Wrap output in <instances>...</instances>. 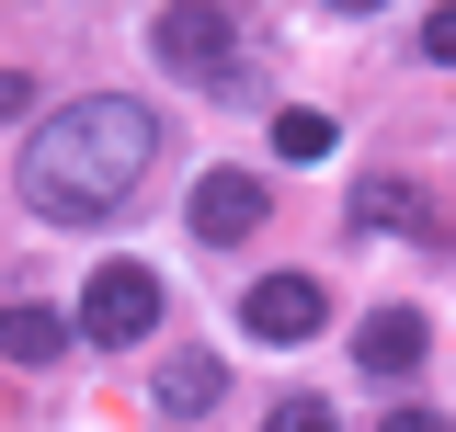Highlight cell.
<instances>
[{
	"instance_id": "obj_14",
	"label": "cell",
	"mask_w": 456,
	"mask_h": 432,
	"mask_svg": "<svg viewBox=\"0 0 456 432\" xmlns=\"http://www.w3.org/2000/svg\"><path fill=\"white\" fill-rule=\"evenodd\" d=\"M388 432H445V410H388Z\"/></svg>"
},
{
	"instance_id": "obj_9",
	"label": "cell",
	"mask_w": 456,
	"mask_h": 432,
	"mask_svg": "<svg viewBox=\"0 0 456 432\" xmlns=\"http://www.w3.org/2000/svg\"><path fill=\"white\" fill-rule=\"evenodd\" d=\"M149 398H160L171 421H206V410H217V398H228V364H217V353H171V364H160V387H149Z\"/></svg>"
},
{
	"instance_id": "obj_8",
	"label": "cell",
	"mask_w": 456,
	"mask_h": 432,
	"mask_svg": "<svg viewBox=\"0 0 456 432\" xmlns=\"http://www.w3.org/2000/svg\"><path fill=\"white\" fill-rule=\"evenodd\" d=\"M69 341H80L69 308H35V296H12V308H0V364H57Z\"/></svg>"
},
{
	"instance_id": "obj_10",
	"label": "cell",
	"mask_w": 456,
	"mask_h": 432,
	"mask_svg": "<svg viewBox=\"0 0 456 432\" xmlns=\"http://www.w3.org/2000/svg\"><path fill=\"white\" fill-rule=\"evenodd\" d=\"M331 148H342V125H331V114H308V103H285V114H274V160L308 171V160H331Z\"/></svg>"
},
{
	"instance_id": "obj_13",
	"label": "cell",
	"mask_w": 456,
	"mask_h": 432,
	"mask_svg": "<svg viewBox=\"0 0 456 432\" xmlns=\"http://www.w3.org/2000/svg\"><path fill=\"white\" fill-rule=\"evenodd\" d=\"M0 114H35V80L23 68H0Z\"/></svg>"
},
{
	"instance_id": "obj_3",
	"label": "cell",
	"mask_w": 456,
	"mask_h": 432,
	"mask_svg": "<svg viewBox=\"0 0 456 432\" xmlns=\"http://www.w3.org/2000/svg\"><path fill=\"white\" fill-rule=\"evenodd\" d=\"M149 46H160L171 80H240V23H228V12H206V0L149 12Z\"/></svg>"
},
{
	"instance_id": "obj_12",
	"label": "cell",
	"mask_w": 456,
	"mask_h": 432,
	"mask_svg": "<svg viewBox=\"0 0 456 432\" xmlns=\"http://www.w3.org/2000/svg\"><path fill=\"white\" fill-rule=\"evenodd\" d=\"M422 57H434V68H456V0H445V12H422Z\"/></svg>"
},
{
	"instance_id": "obj_1",
	"label": "cell",
	"mask_w": 456,
	"mask_h": 432,
	"mask_svg": "<svg viewBox=\"0 0 456 432\" xmlns=\"http://www.w3.org/2000/svg\"><path fill=\"white\" fill-rule=\"evenodd\" d=\"M149 160H160V114L137 92H80V103L35 114V137H23V205L46 228H103L149 182Z\"/></svg>"
},
{
	"instance_id": "obj_5",
	"label": "cell",
	"mask_w": 456,
	"mask_h": 432,
	"mask_svg": "<svg viewBox=\"0 0 456 432\" xmlns=\"http://www.w3.org/2000/svg\"><path fill=\"white\" fill-rule=\"evenodd\" d=\"M354 228H365V239H434V251L456 239L445 205H434L411 171H365V182H354Z\"/></svg>"
},
{
	"instance_id": "obj_11",
	"label": "cell",
	"mask_w": 456,
	"mask_h": 432,
	"mask_svg": "<svg viewBox=\"0 0 456 432\" xmlns=\"http://www.w3.org/2000/svg\"><path fill=\"white\" fill-rule=\"evenodd\" d=\"M263 432H342V410H320V398H274V421Z\"/></svg>"
},
{
	"instance_id": "obj_7",
	"label": "cell",
	"mask_w": 456,
	"mask_h": 432,
	"mask_svg": "<svg viewBox=\"0 0 456 432\" xmlns=\"http://www.w3.org/2000/svg\"><path fill=\"white\" fill-rule=\"evenodd\" d=\"M422 353H434V330L411 319V308H377V319L354 330V364L365 376H422Z\"/></svg>"
},
{
	"instance_id": "obj_4",
	"label": "cell",
	"mask_w": 456,
	"mask_h": 432,
	"mask_svg": "<svg viewBox=\"0 0 456 432\" xmlns=\"http://www.w3.org/2000/svg\"><path fill=\"white\" fill-rule=\"evenodd\" d=\"M274 216V194H263V171H194V194H183V228L206 239V251H228V239H251Z\"/></svg>"
},
{
	"instance_id": "obj_6",
	"label": "cell",
	"mask_w": 456,
	"mask_h": 432,
	"mask_svg": "<svg viewBox=\"0 0 456 432\" xmlns=\"http://www.w3.org/2000/svg\"><path fill=\"white\" fill-rule=\"evenodd\" d=\"M240 319H251V341H308V330L331 319V296H320L308 273H263V284L240 296Z\"/></svg>"
},
{
	"instance_id": "obj_2",
	"label": "cell",
	"mask_w": 456,
	"mask_h": 432,
	"mask_svg": "<svg viewBox=\"0 0 456 432\" xmlns=\"http://www.w3.org/2000/svg\"><path fill=\"white\" fill-rule=\"evenodd\" d=\"M69 319H80V341H103V353H137V341L160 330V273L149 262H103L92 284H80Z\"/></svg>"
}]
</instances>
